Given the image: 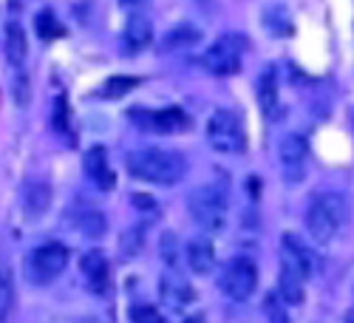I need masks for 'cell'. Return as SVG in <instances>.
<instances>
[{
    "instance_id": "8fae6325",
    "label": "cell",
    "mask_w": 354,
    "mask_h": 323,
    "mask_svg": "<svg viewBox=\"0 0 354 323\" xmlns=\"http://www.w3.org/2000/svg\"><path fill=\"white\" fill-rule=\"evenodd\" d=\"M82 165H85V173H88V179H91L100 190H113V185H116V176H113V170H111V165H108V151L102 148V145H97V148H91L85 154V159H82Z\"/></svg>"
},
{
    "instance_id": "f546056e",
    "label": "cell",
    "mask_w": 354,
    "mask_h": 323,
    "mask_svg": "<svg viewBox=\"0 0 354 323\" xmlns=\"http://www.w3.org/2000/svg\"><path fill=\"white\" fill-rule=\"evenodd\" d=\"M348 323H354V320H348Z\"/></svg>"
},
{
    "instance_id": "7a4b0ae2",
    "label": "cell",
    "mask_w": 354,
    "mask_h": 323,
    "mask_svg": "<svg viewBox=\"0 0 354 323\" xmlns=\"http://www.w3.org/2000/svg\"><path fill=\"white\" fill-rule=\"evenodd\" d=\"M346 219H348V204L337 190H323L312 196L306 210V227L315 241L320 244L332 241L346 224Z\"/></svg>"
},
{
    "instance_id": "52a82bcc",
    "label": "cell",
    "mask_w": 354,
    "mask_h": 323,
    "mask_svg": "<svg viewBox=\"0 0 354 323\" xmlns=\"http://www.w3.org/2000/svg\"><path fill=\"white\" fill-rule=\"evenodd\" d=\"M258 284V270L250 258H232L221 275V289L232 301H247Z\"/></svg>"
},
{
    "instance_id": "7c38bea8",
    "label": "cell",
    "mask_w": 354,
    "mask_h": 323,
    "mask_svg": "<svg viewBox=\"0 0 354 323\" xmlns=\"http://www.w3.org/2000/svg\"><path fill=\"white\" fill-rule=\"evenodd\" d=\"M80 267H82V275L88 281V286H91L94 292H108L111 286V267H108V258L100 252V250H88L80 261Z\"/></svg>"
},
{
    "instance_id": "9a60e30c",
    "label": "cell",
    "mask_w": 354,
    "mask_h": 323,
    "mask_svg": "<svg viewBox=\"0 0 354 323\" xmlns=\"http://www.w3.org/2000/svg\"><path fill=\"white\" fill-rule=\"evenodd\" d=\"M51 199H54V190L48 182H28L23 187V207L32 219H40L51 207Z\"/></svg>"
},
{
    "instance_id": "7402d4cb",
    "label": "cell",
    "mask_w": 354,
    "mask_h": 323,
    "mask_svg": "<svg viewBox=\"0 0 354 323\" xmlns=\"http://www.w3.org/2000/svg\"><path fill=\"white\" fill-rule=\"evenodd\" d=\"M304 284H306V281L281 273V281H278V292H281V298H283L286 304H292V306H295V304H301V301H304Z\"/></svg>"
},
{
    "instance_id": "5bb4252c",
    "label": "cell",
    "mask_w": 354,
    "mask_h": 323,
    "mask_svg": "<svg viewBox=\"0 0 354 323\" xmlns=\"http://www.w3.org/2000/svg\"><path fill=\"white\" fill-rule=\"evenodd\" d=\"M159 292H162V301H165L170 309H176V312H182V309H185L187 304H193V298H196L193 286L185 284L179 275H162Z\"/></svg>"
},
{
    "instance_id": "cb8c5ba5",
    "label": "cell",
    "mask_w": 354,
    "mask_h": 323,
    "mask_svg": "<svg viewBox=\"0 0 354 323\" xmlns=\"http://www.w3.org/2000/svg\"><path fill=\"white\" fill-rule=\"evenodd\" d=\"M142 247H145V230H142V227L128 230L125 236L120 239V252H122L125 258H133V255H136Z\"/></svg>"
},
{
    "instance_id": "ffe728a7",
    "label": "cell",
    "mask_w": 354,
    "mask_h": 323,
    "mask_svg": "<svg viewBox=\"0 0 354 323\" xmlns=\"http://www.w3.org/2000/svg\"><path fill=\"white\" fill-rule=\"evenodd\" d=\"M198 40H201V35H198L196 26H176V28H170V32L165 35L162 48H190Z\"/></svg>"
},
{
    "instance_id": "83f0119b",
    "label": "cell",
    "mask_w": 354,
    "mask_h": 323,
    "mask_svg": "<svg viewBox=\"0 0 354 323\" xmlns=\"http://www.w3.org/2000/svg\"><path fill=\"white\" fill-rule=\"evenodd\" d=\"M185 323H204V317H201V315H193V317H187Z\"/></svg>"
},
{
    "instance_id": "44dd1931",
    "label": "cell",
    "mask_w": 354,
    "mask_h": 323,
    "mask_svg": "<svg viewBox=\"0 0 354 323\" xmlns=\"http://www.w3.org/2000/svg\"><path fill=\"white\" fill-rule=\"evenodd\" d=\"M74 216H77V219H74L77 230H80V232H85L88 239H100L102 232L108 230L105 216H102V213H97V210H85V213H74Z\"/></svg>"
},
{
    "instance_id": "603a6c76",
    "label": "cell",
    "mask_w": 354,
    "mask_h": 323,
    "mask_svg": "<svg viewBox=\"0 0 354 323\" xmlns=\"http://www.w3.org/2000/svg\"><path fill=\"white\" fill-rule=\"evenodd\" d=\"M35 28H37V35H40L43 40H54V37L66 35V28L60 26V20H57L51 12H40L37 20H35Z\"/></svg>"
},
{
    "instance_id": "f1b7e54d",
    "label": "cell",
    "mask_w": 354,
    "mask_h": 323,
    "mask_svg": "<svg viewBox=\"0 0 354 323\" xmlns=\"http://www.w3.org/2000/svg\"><path fill=\"white\" fill-rule=\"evenodd\" d=\"M122 3H128V6H139L142 0H122Z\"/></svg>"
},
{
    "instance_id": "d6986e66",
    "label": "cell",
    "mask_w": 354,
    "mask_h": 323,
    "mask_svg": "<svg viewBox=\"0 0 354 323\" xmlns=\"http://www.w3.org/2000/svg\"><path fill=\"white\" fill-rule=\"evenodd\" d=\"M139 82H142V80H139V77H131V74L108 77V80H105V82L97 88V97H102V100H120V97L131 94Z\"/></svg>"
},
{
    "instance_id": "484cf974",
    "label": "cell",
    "mask_w": 354,
    "mask_h": 323,
    "mask_svg": "<svg viewBox=\"0 0 354 323\" xmlns=\"http://www.w3.org/2000/svg\"><path fill=\"white\" fill-rule=\"evenodd\" d=\"M15 100H17V105L28 102V74H26V68L15 71Z\"/></svg>"
},
{
    "instance_id": "277c9868",
    "label": "cell",
    "mask_w": 354,
    "mask_h": 323,
    "mask_svg": "<svg viewBox=\"0 0 354 323\" xmlns=\"http://www.w3.org/2000/svg\"><path fill=\"white\" fill-rule=\"evenodd\" d=\"M207 142L218 154H244L247 151V131L241 113L230 108H218L207 120Z\"/></svg>"
},
{
    "instance_id": "9c48e42d",
    "label": "cell",
    "mask_w": 354,
    "mask_h": 323,
    "mask_svg": "<svg viewBox=\"0 0 354 323\" xmlns=\"http://www.w3.org/2000/svg\"><path fill=\"white\" fill-rule=\"evenodd\" d=\"M278 162H281V176L283 182L298 185L306 176V139L298 133H289L278 145Z\"/></svg>"
},
{
    "instance_id": "ba28073f",
    "label": "cell",
    "mask_w": 354,
    "mask_h": 323,
    "mask_svg": "<svg viewBox=\"0 0 354 323\" xmlns=\"http://www.w3.org/2000/svg\"><path fill=\"white\" fill-rule=\"evenodd\" d=\"M131 120L139 122V128L176 136V133H187L190 131V116L182 108H165V111H131Z\"/></svg>"
},
{
    "instance_id": "8992f818",
    "label": "cell",
    "mask_w": 354,
    "mask_h": 323,
    "mask_svg": "<svg viewBox=\"0 0 354 323\" xmlns=\"http://www.w3.org/2000/svg\"><path fill=\"white\" fill-rule=\"evenodd\" d=\"M66 267H68V250L63 244H57V241L40 244L26 258V278L32 284H37V286H46Z\"/></svg>"
},
{
    "instance_id": "d4e9b609",
    "label": "cell",
    "mask_w": 354,
    "mask_h": 323,
    "mask_svg": "<svg viewBox=\"0 0 354 323\" xmlns=\"http://www.w3.org/2000/svg\"><path fill=\"white\" fill-rule=\"evenodd\" d=\"M131 323H167V320L156 306L136 304V306H131Z\"/></svg>"
},
{
    "instance_id": "ac0fdd59",
    "label": "cell",
    "mask_w": 354,
    "mask_h": 323,
    "mask_svg": "<svg viewBox=\"0 0 354 323\" xmlns=\"http://www.w3.org/2000/svg\"><path fill=\"white\" fill-rule=\"evenodd\" d=\"M255 91H258V102H261L263 116H275V111H278V80H275L272 68H267L258 77Z\"/></svg>"
},
{
    "instance_id": "2e32d148",
    "label": "cell",
    "mask_w": 354,
    "mask_h": 323,
    "mask_svg": "<svg viewBox=\"0 0 354 323\" xmlns=\"http://www.w3.org/2000/svg\"><path fill=\"white\" fill-rule=\"evenodd\" d=\"M6 57H9V66L15 71L23 68L26 57H28V40H26V32L20 23H9L6 26Z\"/></svg>"
},
{
    "instance_id": "4316f807",
    "label": "cell",
    "mask_w": 354,
    "mask_h": 323,
    "mask_svg": "<svg viewBox=\"0 0 354 323\" xmlns=\"http://www.w3.org/2000/svg\"><path fill=\"white\" fill-rule=\"evenodd\" d=\"M54 128L60 131V133H66V128H68V111H66V97H60L57 100V113H54Z\"/></svg>"
},
{
    "instance_id": "4fadbf2b",
    "label": "cell",
    "mask_w": 354,
    "mask_h": 323,
    "mask_svg": "<svg viewBox=\"0 0 354 323\" xmlns=\"http://www.w3.org/2000/svg\"><path fill=\"white\" fill-rule=\"evenodd\" d=\"M185 258H187V267L196 273V275H207L213 267H216V250H213V241L210 239H193L187 241L185 247Z\"/></svg>"
},
{
    "instance_id": "e0dca14e",
    "label": "cell",
    "mask_w": 354,
    "mask_h": 323,
    "mask_svg": "<svg viewBox=\"0 0 354 323\" xmlns=\"http://www.w3.org/2000/svg\"><path fill=\"white\" fill-rule=\"evenodd\" d=\"M153 40V26L145 15H131L128 26H125V43L131 51H142L145 46H151Z\"/></svg>"
},
{
    "instance_id": "5b68a950",
    "label": "cell",
    "mask_w": 354,
    "mask_h": 323,
    "mask_svg": "<svg viewBox=\"0 0 354 323\" xmlns=\"http://www.w3.org/2000/svg\"><path fill=\"white\" fill-rule=\"evenodd\" d=\"M250 48V40L244 37V35H239V32H230V35H221L210 48H207V54L201 57V63H204V68H207L210 74H216V77H232L235 71L241 68V54Z\"/></svg>"
},
{
    "instance_id": "6da1fadb",
    "label": "cell",
    "mask_w": 354,
    "mask_h": 323,
    "mask_svg": "<svg viewBox=\"0 0 354 323\" xmlns=\"http://www.w3.org/2000/svg\"><path fill=\"white\" fill-rule=\"evenodd\" d=\"M125 167L133 179L151 182V185H176L185 179L187 162L182 154L165 151V148H139L125 156Z\"/></svg>"
},
{
    "instance_id": "30bf717a",
    "label": "cell",
    "mask_w": 354,
    "mask_h": 323,
    "mask_svg": "<svg viewBox=\"0 0 354 323\" xmlns=\"http://www.w3.org/2000/svg\"><path fill=\"white\" fill-rule=\"evenodd\" d=\"M312 270H315V255L306 250V244H301L295 239L292 232H286L283 241H281V273L309 281Z\"/></svg>"
},
{
    "instance_id": "3957f363",
    "label": "cell",
    "mask_w": 354,
    "mask_h": 323,
    "mask_svg": "<svg viewBox=\"0 0 354 323\" xmlns=\"http://www.w3.org/2000/svg\"><path fill=\"white\" fill-rule=\"evenodd\" d=\"M187 210L204 232H218L227 221V193L216 185H201L187 196Z\"/></svg>"
}]
</instances>
